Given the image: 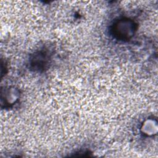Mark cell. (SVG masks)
I'll return each instance as SVG.
<instances>
[{"instance_id":"1","label":"cell","mask_w":158,"mask_h":158,"mask_svg":"<svg viewBox=\"0 0 158 158\" xmlns=\"http://www.w3.org/2000/svg\"><path fill=\"white\" fill-rule=\"evenodd\" d=\"M136 29L134 22L128 19H122L113 25V35L120 40H128L133 36Z\"/></svg>"},{"instance_id":"2","label":"cell","mask_w":158,"mask_h":158,"mask_svg":"<svg viewBox=\"0 0 158 158\" xmlns=\"http://www.w3.org/2000/svg\"><path fill=\"white\" fill-rule=\"evenodd\" d=\"M49 56L47 54V52L44 51L41 52L40 51L37 52L36 54H35L33 57V62L31 63L32 65H35V67L37 68V69H42L45 67L46 65H47L49 61Z\"/></svg>"}]
</instances>
